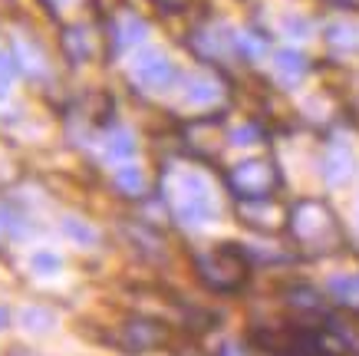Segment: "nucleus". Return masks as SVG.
<instances>
[{
    "mask_svg": "<svg viewBox=\"0 0 359 356\" xmlns=\"http://www.w3.org/2000/svg\"><path fill=\"white\" fill-rule=\"evenodd\" d=\"M323 175L330 185H343L353 175V152L346 145H330L323 159Z\"/></svg>",
    "mask_w": 359,
    "mask_h": 356,
    "instance_id": "nucleus-8",
    "label": "nucleus"
},
{
    "mask_svg": "<svg viewBox=\"0 0 359 356\" xmlns=\"http://www.w3.org/2000/svg\"><path fill=\"white\" fill-rule=\"evenodd\" d=\"M231 139H234V145H250V139H257V129H254V126H244V129H238Z\"/></svg>",
    "mask_w": 359,
    "mask_h": 356,
    "instance_id": "nucleus-18",
    "label": "nucleus"
},
{
    "mask_svg": "<svg viewBox=\"0 0 359 356\" xmlns=\"http://www.w3.org/2000/svg\"><path fill=\"white\" fill-rule=\"evenodd\" d=\"M277 169L271 162H244L238 169H231L228 175V188L238 195L241 202L248 198H271L277 188Z\"/></svg>",
    "mask_w": 359,
    "mask_h": 356,
    "instance_id": "nucleus-4",
    "label": "nucleus"
},
{
    "mask_svg": "<svg viewBox=\"0 0 359 356\" xmlns=\"http://www.w3.org/2000/svg\"><path fill=\"white\" fill-rule=\"evenodd\" d=\"M195 268H198V277H201L211 291L231 294V291H241V287H244L250 264H248V254H244L238 244H218V248L208 251V254H198Z\"/></svg>",
    "mask_w": 359,
    "mask_h": 356,
    "instance_id": "nucleus-2",
    "label": "nucleus"
},
{
    "mask_svg": "<svg viewBox=\"0 0 359 356\" xmlns=\"http://www.w3.org/2000/svg\"><path fill=\"white\" fill-rule=\"evenodd\" d=\"M168 343V330L158 320H145V317H135L122 327V346L129 353H149V350H158V346Z\"/></svg>",
    "mask_w": 359,
    "mask_h": 356,
    "instance_id": "nucleus-6",
    "label": "nucleus"
},
{
    "mask_svg": "<svg viewBox=\"0 0 359 356\" xmlns=\"http://www.w3.org/2000/svg\"><path fill=\"white\" fill-rule=\"evenodd\" d=\"M63 53L73 66L86 63L89 56H93V44H89V33L83 30V27H69V30H63Z\"/></svg>",
    "mask_w": 359,
    "mask_h": 356,
    "instance_id": "nucleus-10",
    "label": "nucleus"
},
{
    "mask_svg": "<svg viewBox=\"0 0 359 356\" xmlns=\"http://www.w3.org/2000/svg\"><path fill=\"white\" fill-rule=\"evenodd\" d=\"M116 185H119L122 195L139 198V195L145 192V175H142V169H135V165H122L119 172H116Z\"/></svg>",
    "mask_w": 359,
    "mask_h": 356,
    "instance_id": "nucleus-12",
    "label": "nucleus"
},
{
    "mask_svg": "<svg viewBox=\"0 0 359 356\" xmlns=\"http://www.w3.org/2000/svg\"><path fill=\"white\" fill-rule=\"evenodd\" d=\"M224 356H248V353H241V350H234V346H228V350H224Z\"/></svg>",
    "mask_w": 359,
    "mask_h": 356,
    "instance_id": "nucleus-20",
    "label": "nucleus"
},
{
    "mask_svg": "<svg viewBox=\"0 0 359 356\" xmlns=\"http://www.w3.org/2000/svg\"><path fill=\"white\" fill-rule=\"evenodd\" d=\"M287 225L294 231V237L304 244V248L313 251H333L343 241V231H339L337 215L327 208V202L320 198H304L300 205H294Z\"/></svg>",
    "mask_w": 359,
    "mask_h": 356,
    "instance_id": "nucleus-1",
    "label": "nucleus"
},
{
    "mask_svg": "<svg viewBox=\"0 0 359 356\" xmlns=\"http://www.w3.org/2000/svg\"><path fill=\"white\" fill-rule=\"evenodd\" d=\"M175 76L178 73H175L172 60L165 53H158V50H145V53H139V60L132 63V79L145 89H168L175 83Z\"/></svg>",
    "mask_w": 359,
    "mask_h": 356,
    "instance_id": "nucleus-5",
    "label": "nucleus"
},
{
    "mask_svg": "<svg viewBox=\"0 0 359 356\" xmlns=\"http://www.w3.org/2000/svg\"><path fill=\"white\" fill-rule=\"evenodd\" d=\"M273 70H277V76H283L287 83H297V79H304L306 76V60L297 50H280V53L273 56Z\"/></svg>",
    "mask_w": 359,
    "mask_h": 356,
    "instance_id": "nucleus-11",
    "label": "nucleus"
},
{
    "mask_svg": "<svg viewBox=\"0 0 359 356\" xmlns=\"http://www.w3.org/2000/svg\"><path fill=\"white\" fill-rule=\"evenodd\" d=\"M238 46L248 60H261V56L267 53V37H261V33H241Z\"/></svg>",
    "mask_w": 359,
    "mask_h": 356,
    "instance_id": "nucleus-16",
    "label": "nucleus"
},
{
    "mask_svg": "<svg viewBox=\"0 0 359 356\" xmlns=\"http://www.w3.org/2000/svg\"><path fill=\"white\" fill-rule=\"evenodd\" d=\"M172 208H175V215L182 218L185 225H208L211 218L218 215L215 198H211L208 185L201 182L198 175H182V178H178Z\"/></svg>",
    "mask_w": 359,
    "mask_h": 356,
    "instance_id": "nucleus-3",
    "label": "nucleus"
},
{
    "mask_svg": "<svg viewBox=\"0 0 359 356\" xmlns=\"http://www.w3.org/2000/svg\"><path fill=\"white\" fill-rule=\"evenodd\" d=\"M327 37H330V46H333V50H356L359 46V30L349 27V23H333L327 30Z\"/></svg>",
    "mask_w": 359,
    "mask_h": 356,
    "instance_id": "nucleus-13",
    "label": "nucleus"
},
{
    "mask_svg": "<svg viewBox=\"0 0 359 356\" xmlns=\"http://www.w3.org/2000/svg\"><path fill=\"white\" fill-rule=\"evenodd\" d=\"M241 218H244V225L264 228V231H273V228L283 225V211L273 205L271 198H248V202H241Z\"/></svg>",
    "mask_w": 359,
    "mask_h": 356,
    "instance_id": "nucleus-7",
    "label": "nucleus"
},
{
    "mask_svg": "<svg viewBox=\"0 0 359 356\" xmlns=\"http://www.w3.org/2000/svg\"><path fill=\"white\" fill-rule=\"evenodd\" d=\"M188 103L191 106H201V109H208V106H215V103H221V96H224V89H221V83L218 79H211V76H191L188 79Z\"/></svg>",
    "mask_w": 359,
    "mask_h": 356,
    "instance_id": "nucleus-9",
    "label": "nucleus"
},
{
    "mask_svg": "<svg viewBox=\"0 0 359 356\" xmlns=\"http://www.w3.org/2000/svg\"><path fill=\"white\" fill-rule=\"evenodd\" d=\"M142 37H145V20L126 17V20L116 27V50H119V46H129V44H139Z\"/></svg>",
    "mask_w": 359,
    "mask_h": 356,
    "instance_id": "nucleus-14",
    "label": "nucleus"
},
{
    "mask_svg": "<svg viewBox=\"0 0 359 356\" xmlns=\"http://www.w3.org/2000/svg\"><path fill=\"white\" fill-rule=\"evenodd\" d=\"M330 291L337 301H356L359 297V274H346V277H333Z\"/></svg>",
    "mask_w": 359,
    "mask_h": 356,
    "instance_id": "nucleus-15",
    "label": "nucleus"
},
{
    "mask_svg": "<svg viewBox=\"0 0 359 356\" xmlns=\"http://www.w3.org/2000/svg\"><path fill=\"white\" fill-rule=\"evenodd\" d=\"M132 152H135V142H132L129 132H126V129L112 132V139H109V155H112V159H129Z\"/></svg>",
    "mask_w": 359,
    "mask_h": 356,
    "instance_id": "nucleus-17",
    "label": "nucleus"
},
{
    "mask_svg": "<svg viewBox=\"0 0 359 356\" xmlns=\"http://www.w3.org/2000/svg\"><path fill=\"white\" fill-rule=\"evenodd\" d=\"M13 70H17V66H13L11 56H4V53H0V79H11Z\"/></svg>",
    "mask_w": 359,
    "mask_h": 356,
    "instance_id": "nucleus-19",
    "label": "nucleus"
}]
</instances>
